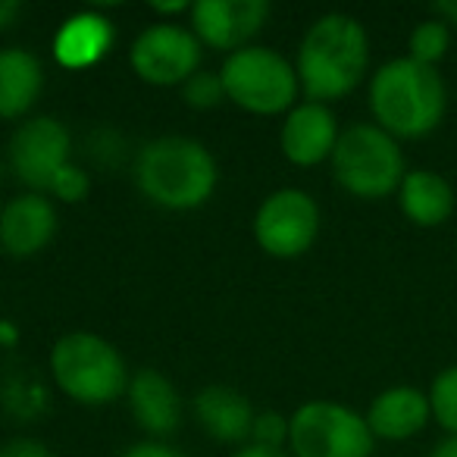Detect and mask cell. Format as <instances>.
<instances>
[{
    "label": "cell",
    "instance_id": "obj_5",
    "mask_svg": "<svg viewBox=\"0 0 457 457\" xmlns=\"http://www.w3.org/2000/svg\"><path fill=\"white\" fill-rule=\"evenodd\" d=\"M329 163L336 182L361 201H382L395 195L407 176L401 141L382 132L376 122H351L342 129Z\"/></svg>",
    "mask_w": 457,
    "mask_h": 457
},
{
    "label": "cell",
    "instance_id": "obj_10",
    "mask_svg": "<svg viewBox=\"0 0 457 457\" xmlns=\"http://www.w3.org/2000/svg\"><path fill=\"white\" fill-rule=\"evenodd\" d=\"M10 170L29 191L41 195L51 188L54 176L70 163L72 138L57 116L26 120L10 138Z\"/></svg>",
    "mask_w": 457,
    "mask_h": 457
},
{
    "label": "cell",
    "instance_id": "obj_12",
    "mask_svg": "<svg viewBox=\"0 0 457 457\" xmlns=\"http://www.w3.org/2000/svg\"><path fill=\"white\" fill-rule=\"evenodd\" d=\"M338 135H342V129H338V120L329 110V104L304 101L288 110L279 132V147L288 163L311 170V166L332 160Z\"/></svg>",
    "mask_w": 457,
    "mask_h": 457
},
{
    "label": "cell",
    "instance_id": "obj_1",
    "mask_svg": "<svg viewBox=\"0 0 457 457\" xmlns=\"http://www.w3.org/2000/svg\"><path fill=\"white\" fill-rule=\"evenodd\" d=\"M367 104L382 132L398 141H420L442 129L448 116V85L438 70L404 54L376 66L370 76Z\"/></svg>",
    "mask_w": 457,
    "mask_h": 457
},
{
    "label": "cell",
    "instance_id": "obj_20",
    "mask_svg": "<svg viewBox=\"0 0 457 457\" xmlns=\"http://www.w3.org/2000/svg\"><path fill=\"white\" fill-rule=\"evenodd\" d=\"M451 51V26L438 16H426L417 26L411 29V38H407V57L417 60L423 66L438 70L445 57Z\"/></svg>",
    "mask_w": 457,
    "mask_h": 457
},
{
    "label": "cell",
    "instance_id": "obj_2",
    "mask_svg": "<svg viewBox=\"0 0 457 457\" xmlns=\"http://www.w3.org/2000/svg\"><path fill=\"white\" fill-rule=\"evenodd\" d=\"M295 70L307 101L329 104L348 97L370 70V35L363 22L348 13L320 16L301 38Z\"/></svg>",
    "mask_w": 457,
    "mask_h": 457
},
{
    "label": "cell",
    "instance_id": "obj_24",
    "mask_svg": "<svg viewBox=\"0 0 457 457\" xmlns=\"http://www.w3.org/2000/svg\"><path fill=\"white\" fill-rule=\"evenodd\" d=\"M251 445L257 448H270V451H282L288 448V420L282 413L263 411L254 417V429H251Z\"/></svg>",
    "mask_w": 457,
    "mask_h": 457
},
{
    "label": "cell",
    "instance_id": "obj_16",
    "mask_svg": "<svg viewBox=\"0 0 457 457\" xmlns=\"http://www.w3.org/2000/svg\"><path fill=\"white\" fill-rule=\"evenodd\" d=\"M395 197H398L401 216H404L411 226H420V228L445 226V222L454 216V207H457L454 185L438 170H426V166L407 170V176L401 179Z\"/></svg>",
    "mask_w": 457,
    "mask_h": 457
},
{
    "label": "cell",
    "instance_id": "obj_13",
    "mask_svg": "<svg viewBox=\"0 0 457 457\" xmlns=\"http://www.w3.org/2000/svg\"><path fill=\"white\" fill-rule=\"evenodd\" d=\"M57 236V207L45 195H16L0 213V248L10 257H35Z\"/></svg>",
    "mask_w": 457,
    "mask_h": 457
},
{
    "label": "cell",
    "instance_id": "obj_26",
    "mask_svg": "<svg viewBox=\"0 0 457 457\" xmlns=\"http://www.w3.org/2000/svg\"><path fill=\"white\" fill-rule=\"evenodd\" d=\"M122 457H185L182 451H176L172 445L157 442V438H145V442L132 445Z\"/></svg>",
    "mask_w": 457,
    "mask_h": 457
},
{
    "label": "cell",
    "instance_id": "obj_3",
    "mask_svg": "<svg viewBox=\"0 0 457 457\" xmlns=\"http://www.w3.org/2000/svg\"><path fill=\"white\" fill-rule=\"evenodd\" d=\"M216 160L201 141L163 135L147 141L135 157V185L163 210H195L216 191Z\"/></svg>",
    "mask_w": 457,
    "mask_h": 457
},
{
    "label": "cell",
    "instance_id": "obj_17",
    "mask_svg": "<svg viewBox=\"0 0 457 457\" xmlns=\"http://www.w3.org/2000/svg\"><path fill=\"white\" fill-rule=\"evenodd\" d=\"M195 417L201 429L210 438L226 445H251V429H254V407L248 395L228 386H207L195 395Z\"/></svg>",
    "mask_w": 457,
    "mask_h": 457
},
{
    "label": "cell",
    "instance_id": "obj_23",
    "mask_svg": "<svg viewBox=\"0 0 457 457\" xmlns=\"http://www.w3.org/2000/svg\"><path fill=\"white\" fill-rule=\"evenodd\" d=\"M88 191H91V176L82 170V166H76L70 160V163L54 176L47 195L57 197V201H63V204H79V201L88 197Z\"/></svg>",
    "mask_w": 457,
    "mask_h": 457
},
{
    "label": "cell",
    "instance_id": "obj_7",
    "mask_svg": "<svg viewBox=\"0 0 457 457\" xmlns=\"http://www.w3.org/2000/svg\"><path fill=\"white\" fill-rule=\"evenodd\" d=\"M376 438L367 417L338 401H307L288 417L292 457H373Z\"/></svg>",
    "mask_w": 457,
    "mask_h": 457
},
{
    "label": "cell",
    "instance_id": "obj_14",
    "mask_svg": "<svg viewBox=\"0 0 457 457\" xmlns=\"http://www.w3.org/2000/svg\"><path fill=\"white\" fill-rule=\"evenodd\" d=\"M367 426L373 438L382 442H407L417 438L432 423L429 398L417 386H392L382 388L367 407Z\"/></svg>",
    "mask_w": 457,
    "mask_h": 457
},
{
    "label": "cell",
    "instance_id": "obj_8",
    "mask_svg": "<svg viewBox=\"0 0 457 457\" xmlns=\"http://www.w3.org/2000/svg\"><path fill=\"white\" fill-rule=\"evenodd\" d=\"M323 226L320 207L307 191L279 188L257 207L254 216V238L270 257L295 261L313 248Z\"/></svg>",
    "mask_w": 457,
    "mask_h": 457
},
{
    "label": "cell",
    "instance_id": "obj_31",
    "mask_svg": "<svg viewBox=\"0 0 457 457\" xmlns=\"http://www.w3.org/2000/svg\"><path fill=\"white\" fill-rule=\"evenodd\" d=\"M154 13H170V16H179V13H191V4L179 0V4H151Z\"/></svg>",
    "mask_w": 457,
    "mask_h": 457
},
{
    "label": "cell",
    "instance_id": "obj_9",
    "mask_svg": "<svg viewBox=\"0 0 457 457\" xmlns=\"http://www.w3.org/2000/svg\"><path fill=\"white\" fill-rule=\"evenodd\" d=\"M129 63L135 76L147 85H157V88L185 85L195 72H201V41L188 26L157 22L132 41Z\"/></svg>",
    "mask_w": 457,
    "mask_h": 457
},
{
    "label": "cell",
    "instance_id": "obj_22",
    "mask_svg": "<svg viewBox=\"0 0 457 457\" xmlns=\"http://www.w3.org/2000/svg\"><path fill=\"white\" fill-rule=\"evenodd\" d=\"M182 97H185V104L195 110H213L216 104H222V97H226L220 72H204V70L195 72V76L182 85Z\"/></svg>",
    "mask_w": 457,
    "mask_h": 457
},
{
    "label": "cell",
    "instance_id": "obj_27",
    "mask_svg": "<svg viewBox=\"0 0 457 457\" xmlns=\"http://www.w3.org/2000/svg\"><path fill=\"white\" fill-rule=\"evenodd\" d=\"M20 13H22V4H16V0H0V32L13 26V22L20 20Z\"/></svg>",
    "mask_w": 457,
    "mask_h": 457
},
{
    "label": "cell",
    "instance_id": "obj_4",
    "mask_svg": "<svg viewBox=\"0 0 457 457\" xmlns=\"http://www.w3.org/2000/svg\"><path fill=\"white\" fill-rule=\"evenodd\" d=\"M51 376L57 388L85 407H104L122 398L129 370L122 354L95 332H70L51 348Z\"/></svg>",
    "mask_w": 457,
    "mask_h": 457
},
{
    "label": "cell",
    "instance_id": "obj_30",
    "mask_svg": "<svg viewBox=\"0 0 457 457\" xmlns=\"http://www.w3.org/2000/svg\"><path fill=\"white\" fill-rule=\"evenodd\" d=\"M429 457H457V436H445L442 442H436Z\"/></svg>",
    "mask_w": 457,
    "mask_h": 457
},
{
    "label": "cell",
    "instance_id": "obj_21",
    "mask_svg": "<svg viewBox=\"0 0 457 457\" xmlns=\"http://www.w3.org/2000/svg\"><path fill=\"white\" fill-rule=\"evenodd\" d=\"M426 398H429L432 423L445 432V436H457V363L438 370L432 376L429 388H426Z\"/></svg>",
    "mask_w": 457,
    "mask_h": 457
},
{
    "label": "cell",
    "instance_id": "obj_29",
    "mask_svg": "<svg viewBox=\"0 0 457 457\" xmlns=\"http://www.w3.org/2000/svg\"><path fill=\"white\" fill-rule=\"evenodd\" d=\"M232 457H292L288 451H270V448H257V445H245L242 451H236Z\"/></svg>",
    "mask_w": 457,
    "mask_h": 457
},
{
    "label": "cell",
    "instance_id": "obj_19",
    "mask_svg": "<svg viewBox=\"0 0 457 457\" xmlns=\"http://www.w3.org/2000/svg\"><path fill=\"white\" fill-rule=\"evenodd\" d=\"M45 88L41 60L26 47L0 51V120H20L35 107Z\"/></svg>",
    "mask_w": 457,
    "mask_h": 457
},
{
    "label": "cell",
    "instance_id": "obj_18",
    "mask_svg": "<svg viewBox=\"0 0 457 457\" xmlns=\"http://www.w3.org/2000/svg\"><path fill=\"white\" fill-rule=\"evenodd\" d=\"M110 47H113V26L107 16L95 13V10L70 16L54 35V57L66 70L95 66L97 60L107 57Z\"/></svg>",
    "mask_w": 457,
    "mask_h": 457
},
{
    "label": "cell",
    "instance_id": "obj_33",
    "mask_svg": "<svg viewBox=\"0 0 457 457\" xmlns=\"http://www.w3.org/2000/svg\"><path fill=\"white\" fill-rule=\"evenodd\" d=\"M0 213H4V207H0Z\"/></svg>",
    "mask_w": 457,
    "mask_h": 457
},
{
    "label": "cell",
    "instance_id": "obj_32",
    "mask_svg": "<svg viewBox=\"0 0 457 457\" xmlns=\"http://www.w3.org/2000/svg\"><path fill=\"white\" fill-rule=\"evenodd\" d=\"M0 179H4V166H0Z\"/></svg>",
    "mask_w": 457,
    "mask_h": 457
},
{
    "label": "cell",
    "instance_id": "obj_25",
    "mask_svg": "<svg viewBox=\"0 0 457 457\" xmlns=\"http://www.w3.org/2000/svg\"><path fill=\"white\" fill-rule=\"evenodd\" d=\"M0 457H51V451L38 438H13V442L0 445Z\"/></svg>",
    "mask_w": 457,
    "mask_h": 457
},
{
    "label": "cell",
    "instance_id": "obj_6",
    "mask_svg": "<svg viewBox=\"0 0 457 457\" xmlns=\"http://www.w3.org/2000/svg\"><path fill=\"white\" fill-rule=\"evenodd\" d=\"M220 79L226 88V101L254 116L288 113L301 91L295 63H288L273 47L261 45H248L228 54L222 60Z\"/></svg>",
    "mask_w": 457,
    "mask_h": 457
},
{
    "label": "cell",
    "instance_id": "obj_15",
    "mask_svg": "<svg viewBox=\"0 0 457 457\" xmlns=\"http://www.w3.org/2000/svg\"><path fill=\"white\" fill-rule=\"evenodd\" d=\"M126 398L135 423L157 442H163L182 426V398L160 370H138L129 379Z\"/></svg>",
    "mask_w": 457,
    "mask_h": 457
},
{
    "label": "cell",
    "instance_id": "obj_11",
    "mask_svg": "<svg viewBox=\"0 0 457 457\" xmlns=\"http://www.w3.org/2000/svg\"><path fill=\"white\" fill-rule=\"evenodd\" d=\"M270 16L267 0H197L191 4V32L213 51L236 54L263 29Z\"/></svg>",
    "mask_w": 457,
    "mask_h": 457
},
{
    "label": "cell",
    "instance_id": "obj_28",
    "mask_svg": "<svg viewBox=\"0 0 457 457\" xmlns=\"http://www.w3.org/2000/svg\"><path fill=\"white\" fill-rule=\"evenodd\" d=\"M432 16H438V20H445L451 29H457V0H442V4H436Z\"/></svg>",
    "mask_w": 457,
    "mask_h": 457
}]
</instances>
